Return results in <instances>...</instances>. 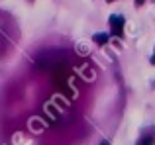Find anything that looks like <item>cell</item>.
Here are the masks:
<instances>
[{
    "label": "cell",
    "mask_w": 155,
    "mask_h": 145,
    "mask_svg": "<svg viewBox=\"0 0 155 145\" xmlns=\"http://www.w3.org/2000/svg\"><path fill=\"white\" fill-rule=\"evenodd\" d=\"M124 24H126V20L122 18V16H110V26H112L114 35L122 37V34H124Z\"/></svg>",
    "instance_id": "1"
},
{
    "label": "cell",
    "mask_w": 155,
    "mask_h": 145,
    "mask_svg": "<svg viewBox=\"0 0 155 145\" xmlns=\"http://www.w3.org/2000/svg\"><path fill=\"white\" fill-rule=\"evenodd\" d=\"M108 39H110V35H108V34H96V35H94V41L98 43V45H104Z\"/></svg>",
    "instance_id": "2"
},
{
    "label": "cell",
    "mask_w": 155,
    "mask_h": 145,
    "mask_svg": "<svg viewBox=\"0 0 155 145\" xmlns=\"http://www.w3.org/2000/svg\"><path fill=\"white\" fill-rule=\"evenodd\" d=\"M155 141H153V137L151 135H147V137H141V139H137V143L136 145H153Z\"/></svg>",
    "instance_id": "3"
},
{
    "label": "cell",
    "mask_w": 155,
    "mask_h": 145,
    "mask_svg": "<svg viewBox=\"0 0 155 145\" xmlns=\"http://www.w3.org/2000/svg\"><path fill=\"white\" fill-rule=\"evenodd\" d=\"M149 61H151V65H155V49H153V55H151V59H149Z\"/></svg>",
    "instance_id": "4"
},
{
    "label": "cell",
    "mask_w": 155,
    "mask_h": 145,
    "mask_svg": "<svg viewBox=\"0 0 155 145\" xmlns=\"http://www.w3.org/2000/svg\"><path fill=\"white\" fill-rule=\"evenodd\" d=\"M143 2H145V0H136V6H141Z\"/></svg>",
    "instance_id": "5"
},
{
    "label": "cell",
    "mask_w": 155,
    "mask_h": 145,
    "mask_svg": "<svg viewBox=\"0 0 155 145\" xmlns=\"http://www.w3.org/2000/svg\"><path fill=\"white\" fill-rule=\"evenodd\" d=\"M100 145H110V143H108V141H102V143H100Z\"/></svg>",
    "instance_id": "6"
},
{
    "label": "cell",
    "mask_w": 155,
    "mask_h": 145,
    "mask_svg": "<svg viewBox=\"0 0 155 145\" xmlns=\"http://www.w3.org/2000/svg\"><path fill=\"white\" fill-rule=\"evenodd\" d=\"M106 2H114V0H106Z\"/></svg>",
    "instance_id": "7"
}]
</instances>
